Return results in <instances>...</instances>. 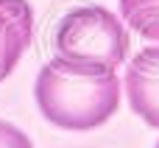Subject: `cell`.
Instances as JSON below:
<instances>
[{
	"label": "cell",
	"instance_id": "6da1fadb",
	"mask_svg": "<svg viewBox=\"0 0 159 148\" xmlns=\"http://www.w3.org/2000/svg\"><path fill=\"white\" fill-rule=\"evenodd\" d=\"M34 98L48 123L67 132H89L117 112L120 78L115 70L84 67L56 56L42 64Z\"/></svg>",
	"mask_w": 159,
	"mask_h": 148
},
{
	"label": "cell",
	"instance_id": "7a4b0ae2",
	"mask_svg": "<svg viewBox=\"0 0 159 148\" xmlns=\"http://www.w3.org/2000/svg\"><path fill=\"white\" fill-rule=\"evenodd\" d=\"M129 34L123 22L103 6H78L67 11L53 36L56 56L84 67L115 70L129 56Z\"/></svg>",
	"mask_w": 159,
	"mask_h": 148
},
{
	"label": "cell",
	"instance_id": "3957f363",
	"mask_svg": "<svg viewBox=\"0 0 159 148\" xmlns=\"http://www.w3.org/2000/svg\"><path fill=\"white\" fill-rule=\"evenodd\" d=\"M123 84L131 112L159 129V48H145L131 59Z\"/></svg>",
	"mask_w": 159,
	"mask_h": 148
},
{
	"label": "cell",
	"instance_id": "277c9868",
	"mask_svg": "<svg viewBox=\"0 0 159 148\" xmlns=\"http://www.w3.org/2000/svg\"><path fill=\"white\" fill-rule=\"evenodd\" d=\"M34 42V8L28 0H0V81L11 76Z\"/></svg>",
	"mask_w": 159,
	"mask_h": 148
},
{
	"label": "cell",
	"instance_id": "5b68a950",
	"mask_svg": "<svg viewBox=\"0 0 159 148\" xmlns=\"http://www.w3.org/2000/svg\"><path fill=\"white\" fill-rule=\"evenodd\" d=\"M120 14L131 31L159 42V0H120Z\"/></svg>",
	"mask_w": 159,
	"mask_h": 148
},
{
	"label": "cell",
	"instance_id": "8992f818",
	"mask_svg": "<svg viewBox=\"0 0 159 148\" xmlns=\"http://www.w3.org/2000/svg\"><path fill=\"white\" fill-rule=\"evenodd\" d=\"M0 148H34V143H31L28 134H22L17 126L0 120Z\"/></svg>",
	"mask_w": 159,
	"mask_h": 148
},
{
	"label": "cell",
	"instance_id": "52a82bcc",
	"mask_svg": "<svg viewBox=\"0 0 159 148\" xmlns=\"http://www.w3.org/2000/svg\"><path fill=\"white\" fill-rule=\"evenodd\" d=\"M154 148H159V143H157V146H154Z\"/></svg>",
	"mask_w": 159,
	"mask_h": 148
}]
</instances>
